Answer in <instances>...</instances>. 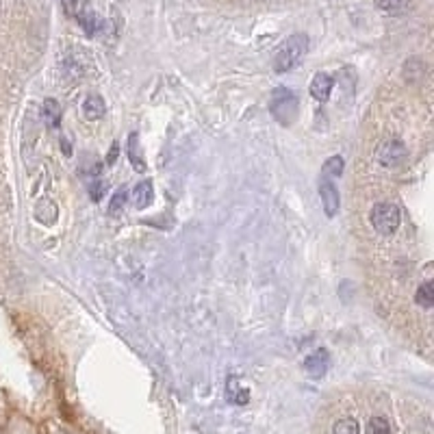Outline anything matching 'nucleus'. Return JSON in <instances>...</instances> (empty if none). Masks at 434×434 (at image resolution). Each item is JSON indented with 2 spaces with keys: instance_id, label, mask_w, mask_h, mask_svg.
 Wrapping results in <instances>:
<instances>
[{
  "instance_id": "nucleus-1",
  "label": "nucleus",
  "mask_w": 434,
  "mask_h": 434,
  "mask_svg": "<svg viewBox=\"0 0 434 434\" xmlns=\"http://www.w3.org/2000/svg\"><path fill=\"white\" fill-rule=\"evenodd\" d=\"M306 53H308V37L304 33H295V35L287 37L278 48L276 57H273V63H271L273 72L285 74V72L293 70L295 65L302 63Z\"/></svg>"
},
{
  "instance_id": "nucleus-2",
  "label": "nucleus",
  "mask_w": 434,
  "mask_h": 434,
  "mask_svg": "<svg viewBox=\"0 0 434 434\" xmlns=\"http://www.w3.org/2000/svg\"><path fill=\"white\" fill-rule=\"evenodd\" d=\"M269 113L278 124L291 126L298 118V96L289 87H276L269 98Z\"/></svg>"
},
{
  "instance_id": "nucleus-3",
  "label": "nucleus",
  "mask_w": 434,
  "mask_h": 434,
  "mask_svg": "<svg viewBox=\"0 0 434 434\" xmlns=\"http://www.w3.org/2000/svg\"><path fill=\"white\" fill-rule=\"evenodd\" d=\"M372 226L380 235H393L400 224H402V213L393 202H378L372 209Z\"/></svg>"
},
{
  "instance_id": "nucleus-4",
  "label": "nucleus",
  "mask_w": 434,
  "mask_h": 434,
  "mask_svg": "<svg viewBox=\"0 0 434 434\" xmlns=\"http://www.w3.org/2000/svg\"><path fill=\"white\" fill-rule=\"evenodd\" d=\"M408 158V148L398 142V140H389V142H382L376 148V161L382 168H398L402 165Z\"/></svg>"
},
{
  "instance_id": "nucleus-5",
  "label": "nucleus",
  "mask_w": 434,
  "mask_h": 434,
  "mask_svg": "<svg viewBox=\"0 0 434 434\" xmlns=\"http://www.w3.org/2000/svg\"><path fill=\"white\" fill-rule=\"evenodd\" d=\"M328 365H330V354H328V350H326V348H319V350L311 352V354L304 358L302 367H304V374H306L308 378H315V380H317V378H324V376H326Z\"/></svg>"
},
{
  "instance_id": "nucleus-6",
  "label": "nucleus",
  "mask_w": 434,
  "mask_h": 434,
  "mask_svg": "<svg viewBox=\"0 0 434 434\" xmlns=\"http://www.w3.org/2000/svg\"><path fill=\"white\" fill-rule=\"evenodd\" d=\"M319 198H322V207L324 213L328 217H334L339 213L341 207V198H339V189L330 178H322L319 180Z\"/></svg>"
},
{
  "instance_id": "nucleus-7",
  "label": "nucleus",
  "mask_w": 434,
  "mask_h": 434,
  "mask_svg": "<svg viewBox=\"0 0 434 434\" xmlns=\"http://www.w3.org/2000/svg\"><path fill=\"white\" fill-rule=\"evenodd\" d=\"M332 89H334V79L330 74H324V72H319L313 76L311 85H308V94L317 100V102H326L332 94Z\"/></svg>"
},
{
  "instance_id": "nucleus-8",
  "label": "nucleus",
  "mask_w": 434,
  "mask_h": 434,
  "mask_svg": "<svg viewBox=\"0 0 434 434\" xmlns=\"http://www.w3.org/2000/svg\"><path fill=\"white\" fill-rule=\"evenodd\" d=\"M104 111H107L104 100L98 94H91L81 104V118L87 120V122H96V120L104 118Z\"/></svg>"
},
{
  "instance_id": "nucleus-9",
  "label": "nucleus",
  "mask_w": 434,
  "mask_h": 434,
  "mask_svg": "<svg viewBox=\"0 0 434 434\" xmlns=\"http://www.w3.org/2000/svg\"><path fill=\"white\" fill-rule=\"evenodd\" d=\"M126 152H128V161L133 163V168L137 172H146V161H144V152H142V146H140V135L137 133H130L128 135V144H126Z\"/></svg>"
},
{
  "instance_id": "nucleus-10",
  "label": "nucleus",
  "mask_w": 434,
  "mask_h": 434,
  "mask_svg": "<svg viewBox=\"0 0 434 434\" xmlns=\"http://www.w3.org/2000/svg\"><path fill=\"white\" fill-rule=\"evenodd\" d=\"M154 202V189H152V182L150 180H142L140 185L135 187L133 191V204H135V209H148L150 204Z\"/></svg>"
},
{
  "instance_id": "nucleus-11",
  "label": "nucleus",
  "mask_w": 434,
  "mask_h": 434,
  "mask_svg": "<svg viewBox=\"0 0 434 434\" xmlns=\"http://www.w3.org/2000/svg\"><path fill=\"white\" fill-rule=\"evenodd\" d=\"M226 398L231 400L233 404L243 406L250 400V391L241 384V380L237 376H231V378H228V382H226Z\"/></svg>"
},
{
  "instance_id": "nucleus-12",
  "label": "nucleus",
  "mask_w": 434,
  "mask_h": 434,
  "mask_svg": "<svg viewBox=\"0 0 434 434\" xmlns=\"http://www.w3.org/2000/svg\"><path fill=\"white\" fill-rule=\"evenodd\" d=\"M61 116H63L61 104L55 98H48V100L43 102V120H46V124H48L50 128H59L61 126Z\"/></svg>"
},
{
  "instance_id": "nucleus-13",
  "label": "nucleus",
  "mask_w": 434,
  "mask_h": 434,
  "mask_svg": "<svg viewBox=\"0 0 434 434\" xmlns=\"http://www.w3.org/2000/svg\"><path fill=\"white\" fill-rule=\"evenodd\" d=\"M344 168H346V161H344V156L341 154H334V156H330V158H326V163H324V168H322V174H324V178H339L341 174H344Z\"/></svg>"
},
{
  "instance_id": "nucleus-14",
  "label": "nucleus",
  "mask_w": 434,
  "mask_h": 434,
  "mask_svg": "<svg viewBox=\"0 0 434 434\" xmlns=\"http://www.w3.org/2000/svg\"><path fill=\"white\" fill-rule=\"evenodd\" d=\"M378 11L386 13V15H398L404 13L408 7V0H376Z\"/></svg>"
},
{
  "instance_id": "nucleus-15",
  "label": "nucleus",
  "mask_w": 434,
  "mask_h": 434,
  "mask_svg": "<svg viewBox=\"0 0 434 434\" xmlns=\"http://www.w3.org/2000/svg\"><path fill=\"white\" fill-rule=\"evenodd\" d=\"M126 204H128V191L122 187V189H118L116 194H113V198L109 202V213L111 215H120L126 209Z\"/></svg>"
},
{
  "instance_id": "nucleus-16",
  "label": "nucleus",
  "mask_w": 434,
  "mask_h": 434,
  "mask_svg": "<svg viewBox=\"0 0 434 434\" xmlns=\"http://www.w3.org/2000/svg\"><path fill=\"white\" fill-rule=\"evenodd\" d=\"M417 304H421L423 308H432L434 306V285L432 283H423L417 293H415Z\"/></svg>"
},
{
  "instance_id": "nucleus-17",
  "label": "nucleus",
  "mask_w": 434,
  "mask_h": 434,
  "mask_svg": "<svg viewBox=\"0 0 434 434\" xmlns=\"http://www.w3.org/2000/svg\"><path fill=\"white\" fill-rule=\"evenodd\" d=\"M332 434H358V423L352 417H344L334 423Z\"/></svg>"
},
{
  "instance_id": "nucleus-18",
  "label": "nucleus",
  "mask_w": 434,
  "mask_h": 434,
  "mask_svg": "<svg viewBox=\"0 0 434 434\" xmlns=\"http://www.w3.org/2000/svg\"><path fill=\"white\" fill-rule=\"evenodd\" d=\"M367 434H391V426L384 417H372L367 423Z\"/></svg>"
},
{
  "instance_id": "nucleus-19",
  "label": "nucleus",
  "mask_w": 434,
  "mask_h": 434,
  "mask_svg": "<svg viewBox=\"0 0 434 434\" xmlns=\"http://www.w3.org/2000/svg\"><path fill=\"white\" fill-rule=\"evenodd\" d=\"M87 189H89V196H91V200L94 202H98L100 198H102V194H104V182L98 178V176H94L91 178L89 182H87Z\"/></svg>"
},
{
  "instance_id": "nucleus-20",
  "label": "nucleus",
  "mask_w": 434,
  "mask_h": 434,
  "mask_svg": "<svg viewBox=\"0 0 434 434\" xmlns=\"http://www.w3.org/2000/svg\"><path fill=\"white\" fill-rule=\"evenodd\" d=\"M118 152H120V146H118V142L111 146V152H109V156H107V165H116V161H118Z\"/></svg>"
},
{
  "instance_id": "nucleus-21",
  "label": "nucleus",
  "mask_w": 434,
  "mask_h": 434,
  "mask_svg": "<svg viewBox=\"0 0 434 434\" xmlns=\"http://www.w3.org/2000/svg\"><path fill=\"white\" fill-rule=\"evenodd\" d=\"M61 150H63L65 156H70V154H72V146L67 144V140H61Z\"/></svg>"
}]
</instances>
